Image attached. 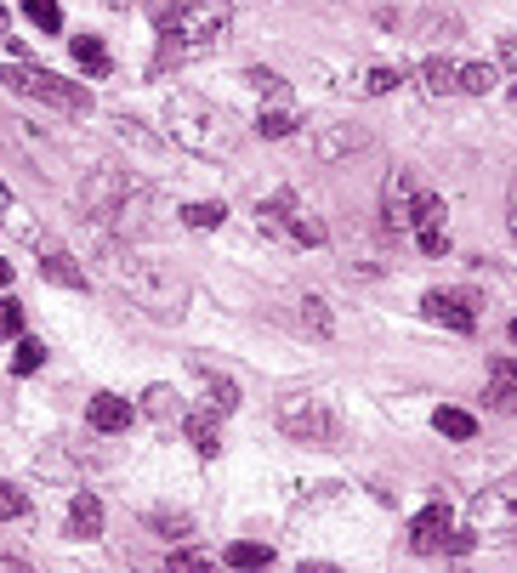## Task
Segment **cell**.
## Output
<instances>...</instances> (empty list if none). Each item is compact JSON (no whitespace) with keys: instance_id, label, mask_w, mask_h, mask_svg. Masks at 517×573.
<instances>
[{"instance_id":"d590c367","label":"cell","mask_w":517,"mask_h":573,"mask_svg":"<svg viewBox=\"0 0 517 573\" xmlns=\"http://www.w3.org/2000/svg\"><path fill=\"white\" fill-rule=\"evenodd\" d=\"M500 57H506V63H517V40H512V35L500 40Z\"/></svg>"},{"instance_id":"4fadbf2b","label":"cell","mask_w":517,"mask_h":573,"mask_svg":"<svg viewBox=\"0 0 517 573\" xmlns=\"http://www.w3.org/2000/svg\"><path fill=\"white\" fill-rule=\"evenodd\" d=\"M216 409H188V415H182V437H188V443H194V454L199 460H216V449H222V426H216Z\"/></svg>"},{"instance_id":"e575fe53","label":"cell","mask_w":517,"mask_h":573,"mask_svg":"<svg viewBox=\"0 0 517 573\" xmlns=\"http://www.w3.org/2000/svg\"><path fill=\"white\" fill-rule=\"evenodd\" d=\"M506 227H512V239H517V182H512V193H506Z\"/></svg>"},{"instance_id":"d4e9b609","label":"cell","mask_w":517,"mask_h":573,"mask_svg":"<svg viewBox=\"0 0 517 573\" xmlns=\"http://www.w3.org/2000/svg\"><path fill=\"white\" fill-rule=\"evenodd\" d=\"M256 131H262L268 142L290 137V131H296V114H290V103H279V108H262V114H256Z\"/></svg>"},{"instance_id":"7c38bea8","label":"cell","mask_w":517,"mask_h":573,"mask_svg":"<svg viewBox=\"0 0 517 573\" xmlns=\"http://www.w3.org/2000/svg\"><path fill=\"white\" fill-rule=\"evenodd\" d=\"M40 273L52 278V284H63V290H91V278L86 267L69 256V250H57L52 239H40Z\"/></svg>"},{"instance_id":"603a6c76","label":"cell","mask_w":517,"mask_h":573,"mask_svg":"<svg viewBox=\"0 0 517 573\" xmlns=\"http://www.w3.org/2000/svg\"><path fill=\"white\" fill-rule=\"evenodd\" d=\"M182 222L188 227H199V233H211V227H222L228 222V205H222V199H194V205H182Z\"/></svg>"},{"instance_id":"74e56055","label":"cell","mask_w":517,"mask_h":573,"mask_svg":"<svg viewBox=\"0 0 517 573\" xmlns=\"http://www.w3.org/2000/svg\"><path fill=\"white\" fill-rule=\"evenodd\" d=\"M506 341H512V347H517V318H512V324H506Z\"/></svg>"},{"instance_id":"30bf717a","label":"cell","mask_w":517,"mask_h":573,"mask_svg":"<svg viewBox=\"0 0 517 573\" xmlns=\"http://www.w3.org/2000/svg\"><path fill=\"white\" fill-rule=\"evenodd\" d=\"M410 233H415V244H421V250H427V256H444V250H449V227H444V199H438V193H427V199H421V210H415Z\"/></svg>"},{"instance_id":"f35d334b","label":"cell","mask_w":517,"mask_h":573,"mask_svg":"<svg viewBox=\"0 0 517 573\" xmlns=\"http://www.w3.org/2000/svg\"><path fill=\"white\" fill-rule=\"evenodd\" d=\"M0 35H6V6H0Z\"/></svg>"},{"instance_id":"9a60e30c","label":"cell","mask_w":517,"mask_h":573,"mask_svg":"<svg viewBox=\"0 0 517 573\" xmlns=\"http://www.w3.org/2000/svg\"><path fill=\"white\" fill-rule=\"evenodd\" d=\"M69 539H103V500L91 488L69 500Z\"/></svg>"},{"instance_id":"ba28073f","label":"cell","mask_w":517,"mask_h":573,"mask_svg":"<svg viewBox=\"0 0 517 573\" xmlns=\"http://www.w3.org/2000/svg\"><path fill=\"white\" fill-rule=\"evenodd\" d=\"M131 182H137L131 171H91V182L80 188V210H86L91 222L103 227L108 216H114V205L131 193Z\"/></svg>"},{"instance_id":"3957f363","label":"cell","mask_w":517,"mask_h":573,"mask_svg":"<svg viewBox=\"0 0 517 573\" xmlns=\"http://www.w3.org/2000/svg\"><path fill=\"white\" fill-rule=\"evenodd\" d=\"M233 6L228 0H182V6H160V35H165V57H194L211 52L216 40L228 35Z\"/></svg>"},{"instance_id":"d6986e66","label":"cell","mask_w":517,"mask_h":573,"mask_svg":"<svg viewBox=\"0 0 517 573\" xmlns=\"http://www.w3.org/2000/svg\"><path fill=\"white\" fill-rule=\"evenodd\" d=\"M74 63H80V69L91 74V80H108V69H114V63H108V46L97 35H74Z\"/></svg>"},{"instance_id":"f546056e","label":"cell","mask_w":517,"mask_h":573,"mask_svg":"<svg viewBox=\"0 0 517 573\" xmlns=\"http://www.w3.org/2000/svg\"><path fill=\"white\" fill-rule=\"evenodd\" d=\"M18 517H29V494L18 483H0V522H18Z\"/></svg>"},{"instance_id":"8fae6325","label":"cell","mask_w":517,"mask_h":573,"mask_svg":"<svg viewBox=\"0 0 517 573\" xmlns=\"http://www.w3.org/2000/svg\"><path fill=\"white\" fill-rule=\"evenodd\" d=\"M449 505L438 500V505H427V511H421V517L410 522V551H421V556H432V551H444L449 545Z\"/></svg>"},{"instance_id":"44dd1931","label":"cell","mask_w":517,"mask_h":573,"mask_svg":"<svg viewBox=\"0 0 517 573\" xmlns=\"http://www.w3.org/2000/svg\"><path fill=\"white\" fill-rule=\"evenodd\" d=\"M228 568H273V545H256V539H233L228 551H222Z\"/></svg>"},{"instance_id":"d6a6232c","label":"cell","mask_w":517,"mask_h":573,"mask_svg":"<svg viewBox=\"0 0 517 573\" xmlns=\"http://www.w3.org/2000/svg\"><path fill=\"white\" fill-rule=\"evenodd\" d=\"M171 568H216V556L188 545V551H171Z\"/></svg>"},{"instance_id":"cb8c5ba5","label":"cell","mask_w":517,"mask_h":573,"mask_svg":"<svg viewBox=\"0 0 517 573\" xmlns=\"http://www.w3.org/2000/svg\"><path fill=\"white\" fill-rule=\"evenodd\" d=\"M432 426H438L444 437H455V443H472V437H478V420L466 415V409H438Z\"/></svg>"},{"instance_id":"ac0fdd59","label":"cell","mask_w":517,"mask_h":573,"mask_svg":"<svg viewBox=\"0 0 517 573\" xmlns=\"http://www.w3.org/2000/svg\"><path fill=\"white\" fill-rule=\"evenodd\" d=\"M194 375H199V386H205V409H216V415H233V409H239V386H233L228 375H216V369H205V364H199Z\"/></svg>"},{"instance_id":"4316f807","label":"cell","mask_w":517,"mask_h":573,"mask_svg":"<svg viewBox=\"0 0 517 573\" xmlns=\"http://www.w3.org/2000/svg\"><path fill=\"white\" fill-rule=\"evenodd\" d=\"M23 12H29V23H35L40 35H57V29H63V6H57V0H23Z\"/></svg>"},{"instance_id":"277c9868","label":"cell","mask_w":517,"mask_h":573,"mask_svg":"<svg viewBox=\"0 0 517 573\" xmlns=\"http://www.w3.org/2000/svg\"><path fill=\"white\" fill-rule=\"evenodd\" d=\"M273 420H279V432L307 443V449H336L341 443V409L324 392H285L273 403Z\"/></svg>"},{"instance_id":"5b68a950","label":"cell","mask_w":517,"mask_h":573,"mask_svg":"<svg viewBox=\"0 0 517 573\" xmlns=\"http://www.w3.org/2000/svg\"><path fill=\"white\" fill-rule=\"evenodd\" d=\"M0 86H6V91H23V97H35V103L63 108V114H74V120H86L91 108H97V97H91L80 80H63V74L35 69V63H6V69H0Z\"/></svg>"},{"instance_id":"7a4b0ae2","label":"cell","mask_w":517,"mask_h":573,"mask_svg":"<svg viewBox=\"0 0 517 573\" xmlns=\"http://www.w3.org/2000/svg\"><path fill=\"white\" fill-rule=\"evenodd\" d=\"M165 131L171 142H182L188 154L199 159H233L239 154V131L211 97H199V91H165Z\"/></svg>"},{"instance_id":"8d00e7d4","label":"cell","mask_w":517,"mask_h":573,"mask_svg":"<svg viewBox=\"0 0 517 573\" xmlns=\"http://www.w3.org/2000/svg\"><path fill=\"white\" fill-rule=\"evenodd\" d=\"M6 284H12V261H0V290H6Z\"/></svg>"},{"instance_id":"484cf974","label":"cell","mask_w":517,"mask_h":573,"mask_svg":"<svg viewBox=\"0 0 517 573\" xmlns=\"http://www.w3.org/2000/svg\"><path fill=\"white\" fill-rule=\"evenodd\" d=\"M143 415H148V420H171V415H182L177 392H171V386H148V392H143Z\"/></svg>"},{"instance_id":"83f0119b","label":"cell","mask_w":517,"mask_h":573,"mask_svg":"<svg viewBox=\"0 0 517 573\" xmlns=\"http://www.w3.org/2000/svg\"><path fill=\"white\" fill-rule=\"evenodd\" d=\"M398 80H404V69H387V63H381V69H364L358 91H364V97H387V91H398Z\"/></svg>"},{"instance_id":"4dcf8cb0","label":"cell","mask_w":517,"mask_h":573,"mask_svg":"<svg viewBox=\"0 0 517 573\" xmlns=\"http://www.w3.org/2000/svg\"><path fill=\"white\" fill-rule=\"evenodd\" d=\"M46 364V347L40 341H18V358H12V375H35Z\"/></svg>"},{"instance_id":"ab89813d","label":"cell","mask_w":517,"mask_h":573,"mask_svg":"<svg viewBox=\"0 0 517 573\" xmlns=\"http://www.w3.org/2000/svg\"><path fill=\"white\" fill-rule=\"evenodd\" d=\"M512 108H517V91H512Z\"/></svg>"},{"instance_id":"6da1fadb","label":"cell","mask_w":517,"mask_h":573,"mask_svg":"<svg viewBox=\"0 0 517 573\" xmlns=\"http://www.w3.org/2000/svg\"><path fill=\"white\" fill-rule=\"evenodd\" d=\"M97 256H103L108 278H114L125 296L137 301V307H148L154 318H182V307H188V284H182L165 261L137 256V250H131V239H114V233L103 239V250H97Z\"/></svg>"},{"instance_id":"1f68e13d","label":"cell","mask_w":517,"mask_h":573,"mask_svg":"<svg viewBox=\"0 0 517 573\" xmlns=\"http://www.w3.org/2000/svg\"><path fill=\"white\" fill-rule=\"evenodd\" d=\"M0 335H6V341H18L23 335V301L0 296Z\"/></svg>"},{"instance_id":"ffe728a7","label":"cell","mask_w":517,"mask_h":573,"mask_svg":"<svg viewBox=\"0 0 517 573\" xmlns=\"http://www.w3.org/2000/svg\"><path fill=\"white\" fill-rule=\"evenodd\" d=\"M500 80H506L500 63H461V91H466V97H489Z\"/></svg>"},{"instance_id":"7402d4cb","label":"cell","mask_w":517,"mask_h":573,"mask_svg":"<svg viewBox=\"0 0 517 573\" xmlns=\"http://www.w3.org/2000/svg\"><path fill=\"white\" fill-rule=\"evenodd\" d=\"M483 403H489L495 415H517V375H489V386H483Z\"/></svg>"},{"instance_id":"52a82bcc","label":"cell","mask_w":517,"mask_h":573,"mask_svg":"<svg viewBox=\"0 0 517 573\" xmlns=\"http://www.w3.org/2000/svg\"><path fill=\"white\" fill-rule=\"evenodd\" d=\"M432 193L427 176H415V171H393L387 182H381V222L393 227V233H410L415 222V210H421V199Z\"/></svg>"},{"instance_id":"2e32d148","label":"cell","mask_w":517,"mask_h":573,"mask_svg":"<svg viewBox=\"0 0 517 573\" xmlns=\"http://www.w3.org/2000/svg\"><path fill=\"white\" fill-rule=\"evenodd\" d=\"M421 91H427L432 103L455 97V91H461V63H455V57H427V63H421Z\"/></svg>"},{"instance_id":"836d02e7","label":"cell","mask_w":517,"mask_h":573,"mask_svg":"<svg viewBox=\"0 0 517 573\" xmlns=\"http://www.w3.org/2000/svg\"><path fill=\"white\" fill-rule=\"evenodd\" d=\"M154 528H165V539H182V528H188V517H165V511H154Z\"/></svg>"},{"instance_id":"9c48e42d","label":"cell","mask_w":517,"mask_h":573,"mask_svg":"<svg viewBox=\"0 0 517 573\" xmlns=\"http://www.w3.org/2000/svg\"><path fill=\"white\" fill-rule=\"evenodd\" d=\"M421 307H427L432 324H449V330H461V335L478 330V296H466V290H432Z\"/></svg>"},{"instance_id":"8992f818","label":"cell","mask_w":517,"mask_h":573,"mask_svg":"<svg viewBox=\"0 0 517 573\" xmlns=\"http://www.w3.org/2000/svg\"><path fill=\"white\" fill-rule=\"evenodd\" d=\"M466 522H472V534H517V477L478 488L466 500Z\"/></svg>"},{"instance_id":"e0dca14e","label":"cell","mask_w":517,"mask_h":573,"mask_svg":"<svg viewBox=\"0 0 517 573\" xmlns=\"http://www.w3.org/2000/svg\"><path fill=\"white\" fill-rule=\"evenodd\" d=\"M131 415H137V409H131L125 398H114V392H97V398H91V409H86L91 432H125V426H131Z\"/></svg>"},{"instance_id":"5bb4252c","label":"cell","mask_w":517,"mask_h":573,"mask_svg":"<svg viewBox=\"0 0 517 573\" xmlns=\"http://www.w3.org/2000/svg\"><path fill=\"white\" fill-rule=\"evenodd\" d=\"M364 142H370V131H364V125H319V142H313V148H319L324 165H336V159L358 154Z\"/></svg>"},{"instance_id":"f1b7e54d","label":"cell","mask_w":517,"mask_h":573,"mask_svg":"<svg viewBox=\"0 0 517 573\" xmlns=\"http://www.w3.org/2000/svg\"><path fill=\"white\" fill-rule=\"evenodd\" d=\"M302 324L313 335H336V318H330V307H324L319 296H302Z\"/></svg>"}]
</instances>
